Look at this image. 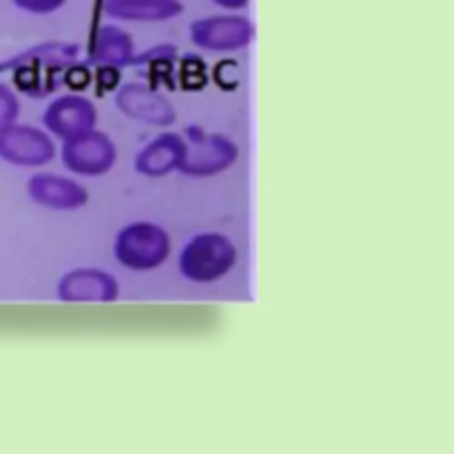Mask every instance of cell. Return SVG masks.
I'll return each instance as SVG.
<instances>
[{
  "label": "cell",
  "instance_id": "cell-1",
  "mask_svg": "<svg viewBox=\"0 0 454 454\" xmlns=\"http://www.w3.org/2000/svg\"><path fill=\"white\" fill-rule=\"evenodd\" d=\"M66 0H12V4L28 14H51L64 5Z\"/></svg>",
  "mask_w": 454,
  "mask_h": 454
},
{
  "label": "cell",
  "instance_id": "cell-2",
  "mask_svg": "<svg viewBox=\"0 0 454 454\" xmlns=\"http://www.w3.org/2000/svg\"><path fill=\"white\" fill-rule=\"evenodd\" d=\"M14 114V99L5 89H0V122Z\"/></svg>",
  "mask_w": 454,
  "mask_h": 454
}]
</instances>
